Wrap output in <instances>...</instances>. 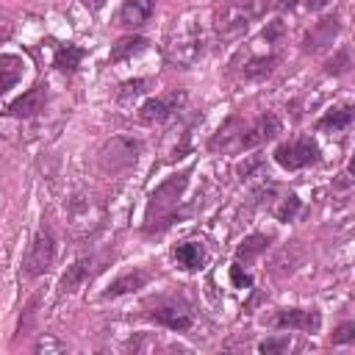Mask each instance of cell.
<instances>
[{
	"label": "cell",
	"mask_w": 355,
	"mask_h": 355,
	"mask_svg": "<svg viewBox=\"0 0 355 355\" xmlns=\"http://www.w3.org/2000/svg\"><path fill=\"white\" fill-rule=\"evenodd\" d=\"M333 0H305V6H308V11H322L324 6H330Z\"/></svg>",
	"instance_id": "obj_28"
},
{
	"label": "cell",
	"mask_w": 355,
	"mask_h": 355,
	"mask_svg": "<svg viewBox=\"0 0 355 355\" xmlns=\"http://www.w3.org/2000/svg\"><path fill=\"white\" fill-rule=\"evenodd\" d=\"M36 352H67V344L64 341H55L53 336H42L36 344H33Z\"/></svg>",
	"instance_id": "obj_23"
},
{
	"label": "cell",
	"mask_w": 355,
	"mask_h": 355,
	"mask_svg": "<svg viewBox=\"0 0 355 355\" xmlns=\"http://www.w3.org/2000/svg\"><path fill=\"white\" fill-rule=\"evenodd\" d=\"M139 155H141V141L139 139H133V136H114V139H108L100 147L97 164H100L103 172H111L114 175V172H122V169L136 166Z\"/></svg>",
	"instance_id": "obj_3"
},
{
	"label": "cell",
	"mask_w": 355,
	"mask_h": 355,
	"mask_svg": "<svg viewBox=\"0 0 355 355\" xmlns=\"http://www.w3.org/2000/svg\"><path fill=\"white\" fill-rule=\"evenodd\" d=\"M69 216H72V225H75L78 230H94V227L100 225V219H103V211L97 208V202H94V200L78 197V200L72 202Z\"/></svg>",
	"instance_id": "obj_10"
},
{
	"label": "cell",
	"mask_w": 355,
	"mask_h": 355,
	"mask_svg": "<svg viewBox=\"0 0 355 355\" xmlns=\"http://www.w3.org/2000/svg\"><path fill=\"white\" fill-rule=\"evenodd\" d=\"M291 347V341H288V336H277V338H266V341H261L258 344V349L261 352H286Z\"/></svg>",
	"instance_id": "obj_24"
},
{
	"label": "cell",
	"mask_w": 355,
	"mask_h": 355,
	"mask_svg": "<svg viewBox=\"0 0 355 355\" xmlns=\"http://www.w3.org/2000/svg\"><path fill=\"white\" fill-rule=\"evenodd\" d=\"M144 47H147V39H144V36H125V39H119V42L111 47V61L133 58V55H139Z\"/></svg>",
	"instance_id": "obj_17"
},
{
	"label": "cell",
	"mask_w": 355,
	"mask_h": 355,
	"mask_svg": "<svg viewBox=\"0 0 355 355\" xmlns=\"http://www.w3.org/2000/svg\"><path fill=\"white\" fill-rule=\"evenodd\" d=\"M319 311L316 308H283L275 316V327L280 330H319Z\"/></svg>",
	"instance_id": "obj_7"
},
{
	"label": "cell",
	"mask_w": 355,
	"mask_h": 355,
	"mask_svg": "<svg viewBox=\"0 0 355 355\" xmlns=\"http://www.w3.org/2000/svg\"><path fill=\"white\" fill-rule=\"evenodd\" d=\"M172 255H175L178 266H183L186 272H194L205 263V247L200 241H180Z\"/></svg>",
	"instance_id": "obj_12"
},
{
	"label": "cell",
	"mask_w": 355,
	"mask_h": 355,
	"mask_svg": "<svg viewBox=\"0 0 355 355\" xmlns=\"http://www.w3.org/2000/svg\"><path fill=\"white\" fill-rule=\"evenodd\" d=\"M53 261H55V236L47 227H39L25 255V277H42L44 272H50Z\"/></svg>",
	"instance_id": "obj_4"
},
{
	"label": "cell",
	"mask_w": 355,
	"mask_h": 355,
	"mask_svg": "<svg viewBox=\"0 0 355 355\" xmlns=\"http://www.w3.org/2000/svg\"><path fill=\"white\" fill-rule=\"evenodd\" d=\"M297 211H300V197H297V194H288V197H283V205H280L275 214H277L280 222H291Z\"/></svg>",
	"instance_id": "obj_22"
},
{
	"label": "cell",
	"mask_w": 355,
	"mask_h": 355,
	"mask_svg": "<svg viewBox=\"0 0 355 355\" xmlns=\"http://www.w3.org/2000/svg\"><path fill=\"white\" fill-rule=\"evenodd\" d=\"M80 58H83V47H78V44H58L55 47V67L61 72H75Z\"/></svg>",
	"instance_id": "obj_18"
},
{
	"label": "cell",
	"mask_w": 355,
	"mask_h": 355,
	"mask_svg": "<svg viewBox=\"0 0 355 355\" xmlns=\"http://www.w3.org/2000/svg\"><path fill=\"white\" fill-rule=\"evenodd\" d=\"M352 125V105H341V108H330L319 122H316V128L319 130H347Z\"/></svg>",
	"instance_id": "obj_16"
},
{
	"label": "cell",
	"mask_w": 355,
	"mask_h": 355,
	"mask_svg": "<svg viewBox=\"0 0 355 355\" xmlns=\"http://www.w3.org/2000/svg\"><path fill=\"white\" fill-rule=\"evenodd\" d=\"M147 280H150V275H147V272H128V275L116 277V280L105 288V294H103V297H119V294H128V291L144 288V286H147Z\"/></svg>",
	"instance_id": "obj_15"
},
{
	"label": "cell",
	"mask_w": 355,
	"mask_h": 355,
	"mask_svg": "<svg viewBox=\"0 0 355 355\" xmlns=\"http://www.w3.org/2000/svg\"><path fill=\"white\" fill-rule=\"evenodd\" d=\"M266 8V0H233L225 3L216 14H214V28L222 36H239L250 28L252 19H258Z\"/></svg>",
	"instance_id": "obj_2"
},
{
	"label": "cell",
	"mask_w": 355,
	"mask_h": 355,
	"mask_svg": "<svg viewBox=\"0 0 355 355\" xmlns=\"http://www.w3.org/2000/svg\"><path fill=\"white\" fill-rule=\"evenodd\" d=\"M186 183H189V175L180 172V175L166 178V180L150 194L147 219H144V230H147V233L164 230V227L175 219V211H178V202H180V194L186 191Z\"/></svg>",
	"instance_id": "obj_1"
},
{
	"label": "cell",
	"mask_w": 355,
	"mask_h": 355,
	"mask_svg": "<svg viewBox=\"0 0 355 355\" xmlns=\"http://www.w3.org/2000/svg\"><path fill=\"white\" fill-rule=\"evenodd\" d=\"M89 258H80V261H75L72 266H69V272L61 277V283H58V294H72L86 277H92V269H89Z\"/></svg>",
	"instance_id": "obj_14"
},
{
	"label": "cell",
	"mask_w": 355,
	"mask_h": 355,
	"mask_svg": "<svg viewBox=\"0 0 355 355\" xmlns=\"http://www.w3.org/2000/svg\"><path fill=\"white\" fill-rule=\"evenodd\" d=\"M275 64H277V55H269V58H255V61H250V64L244 67V75H247V78H261V75H269V72L275 69Z\"/></svg>",
	"instance_id": "obj_21"
},
{
	"label": "cell",
	"mask_w": 355,
	"mask_h": 355,
	"mask_svg": "<svg viewBox=\"0 0 355 355\" xmlns=\"http://www.w3.org/2000/svg\"><path fill=\"white\" fill-rule=\"evenodd\" d=\"M183 103V94H169V97H153L141 105V119L144 122H164L166 116H172V111H178V105Z\"/></svg>",
	"instance_id": "obj_11"
},
{
	"label": "cell",
	"mask_w": 355,
	"mask_h": 355,
	"mask_svg": "<svg viewBox=\"0 0 355 355\" xmlns=\"http://www.w3.org/2000/svg\"><path fill=\"white\" fill-rule=\"evenodd\" d=\"M11 31H14V22H11L8 17L0 14V42H6V39L11 36Z\"/></svg>",
	"instance_id": "obj_27"
},
{
	"label": "cell",
	"mask_w": 355,
	"mask_h": 355,
	"mask_svg": "<svg viewBox=\"0 0 355 355\" xmlns=\"http://www.w3.org/2000/svg\"><path fill=\"white\" fill-rule=\"evenodd\" d=\"M230 277H233V286H236V288L252 286V277H250L247 272H241V263H239V261H236V263L230 266Z\"/></svg>",
	"instance_id": "obj_26"
},
{
	"label": "cell",
	"mask_w": 355,
	"mask_h": 355,
	"mask_svg": "<svg viewBox=\"0 0 355 355\" xmlns=\"http://www.w3.org/2000/svg\"><path fill=\"white\" fill-rule=\"evenodd\" d=\"M155 11V0H125L116 11V22L125 28H141Z\"/></svg>",
	"instance_id": "obj_8"
},
{
	"label": "cell",
	"mask_w": 355,
	"mask_h": 355,
	"mask_svg": "<svg viewBox=\"0 0 355 355\" xmlns=\"http://www.w3.org/2000/svg\"><path fill=\"white\" fill-rule=\"evenodd\" d=\"M25 61L19 55H0V94H6L22 78Z\"/></svg>",
	"instance_id": "obj_13"
},
{
	"label": "cell",
	"mask_w": 355,
	"mask_h": 355,
	"mask_svg": "<svg viewBox=\"0 0 355 355\" xmlns=\"http://www.w3.org/2000/svg\"><path fill=\"white\" fill-rule=\"evenodd\" d=\"M333 341H336V344H352V341H355V322L338 324L336 333H333Z\"/></svg>",
	"instance_id": "obj_25"
},
{
	"label": "cell",
	"mask_w": 355,
	"mask_h": 355,
	"mask_svg": "<svg viewBox=\"0 0 355 355\" xmlns=\"http://www.w3.org/2000/svg\"><path fill=\"white\" fill-rule=\"evenodd\" d=\"M147 308H150V311H147L150 319H155L158 324H164V327H169V330H178V333L189 330L191 322H194L191 311H189L183 302L172 300V297H158V300H153Z\"/></svg>",
	"instance_id": "obj_6"
},
{
	"label": "cell",
	"mask_w": 355,
	"mask_h": 355,
	"mask_svg": "<svg viewBox=\"0 0 355 355\" xmlns=\"http://www.w3.org/2000/svg\"><path fill=\"white\" fill-rule=\"evenodd\" d=\"M275 161L283 169H302L319 161V144L311 136H300L294 141H286L275 150Z\"/></svg>",
	"instance_id": "obj_5"
},
{
	"label": "cell",
	"mask_w": 355,
	"mask_h": 355,
	"mask_svg": "<svg viewBox=\"0 0 355 355\" xmlns=\"http://www.w3.org/2000/svg\"><path fill=\"white\" fill-rule=\"evenodd\" d=\"M86 8H92V11H100L103 6H105V0H80Z\"/></svg>",
	"instance_id": "obj_29"
},
{
	"label": "cell",
	"mask_w": 355,
	"mask_h": 355,
	"mask_svg": "<svg viewBox=\"0 0 355 355\" xmlns=\"http://www.w3.org/2000/svg\"><path fill=\"white\" fill-rule=\"evenodd\" d=\"M44 100H47V86H33V89H28L22 97H17L11 105H8V114L11 116H33V114H39L42 108H44Z\"/></svg>",
	"instance_id": "obj_9"
},
{
	"label": "cell",
	"mask_w": 355,
	"mask_h": 355,
	"mask_svg": "<svg viewBox=\"0 0 355 355\" xmlns=\"http://www.w3.org/2000/svg\"><path fill=\"white\" fill-rule=\"evenodd\" d=\"M336 31H338V22H336V19H324V22L305 39V50H319V47H324L327 42H333Z\"/></svg>",
	"instance_id": "obj_19"
},
{
	"label": "cell",
	"mask_w": 355,
	"mask_h": 355,
	"mask_svg": "<svg viewBox=\"0 0 355 355\" xmlns=\"http://www.w3.org/2000/svg\"><path fill=\"white\" fill-rule=\"evenodd\" d=\"M266 247H269V239H266V236H250V239H244L241 247H239V261H241V258L250 261V258H255L258 252H263Z\"/></svg>",
	"instance_id": "obj_20"
}]
</instances>
